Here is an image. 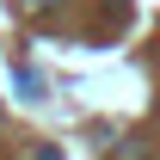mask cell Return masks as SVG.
I'll list each match as a JSON object with an SVG mask.
<instances>
[{"instance_id":"cell-1","label":"cell","mask_w":160,"mask_h":160,"mask_svg":"<svg viewBox=\"0 0 160 160\" xmlns=\"http://www.w3.org/2000/svg\"><path fill=\"white\" fill-rule=\"evenodd\" d=\"M37 160H62V154H56V148H43V154H37Z\"/></svg>"}]
</instances>
